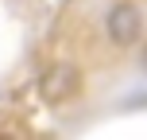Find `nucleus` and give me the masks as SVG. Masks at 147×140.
I'll use <instances>...</instances> for the list:
<instances>
[{
	"label": "nucleus",
	"instance_id": "f257e3e1",
	"mask_svg": "<svg viewBox=\"0 0 147 140\" xmlns=\"http://www.w3.org/2000/svg\"><path fill=\"white\" fill-rule=\"evenodd\" d=\"M105 35L112 47H136L143 39V12L132 0H116L105 16Z\"/></svg>",
	"mask_w": 147,
	"mask_h": 140
},
{
	"label": "nucleus",
	"instance_id": "f03ea898",
	"mask_svg": "<svg viewBox=\"0 0 147 140\" xmlns=\"http://www.w3.org/2000/svg\"><path fill=\"white\" fill-rule=\"evenodd\" d=\"M78 89H81V70L74 62H54L39 78V97L47 105H66L70 97H78Z\"/></svg>",
	"mask_w": 147,
	"mask_h": 140
}]
</instances>
